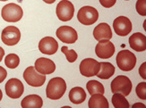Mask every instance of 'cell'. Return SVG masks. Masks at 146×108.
<instances>
[{
    "mask_svg": "<svg viewBox=\"0 0 146 108\" xmlns=\"http://www.w3.org/2000/svg\"><path fill=\"white\" fill-rule=\"evenodd\" d=\"M66 90V83L65 80L60 77H56L48 81L46 88L47 97L52 100H58L61 98Z\"/></svg>",
    "mask_w": 146,
    "mask_h": 108,
    "instance_id": "cell-1",
    "label": "cell"
},
{
    "mask_svg": "<svg viewBox=\"0 0 146 108\" xmlns=\"http://www.w3.org/2000/svg\"><path fill=\"white\" fill-rule=\"evenodd\" d=\"M117 65L121 71L129 72L136 65V57L129 50H122L117 55Z\"/></svg>",
    "mask_w": 146,
    "mask_h": 108,
    "instance_id": "cell-2",
    "label": "cell"
},
{
    "mask_svg": "<svg viewBox=\"0 0 146 108\" xmlns=\"http://www.w3.org/2000/svg\"><path fill=\"white\" fill-rule=\"evenodd\" d=\"M112 93H120L125 97L128 96L132 91V82L128 77L125 75H118L111 82Z\"/></svg>",
    "mask_w": 146,
    "mask_h": 108,
    "instance_id": "cell-3",
    "label": "cell"
},
{
    "mask_svg": "<svg viewBox=\"0 0 146 108\" xmlns=\"http://www.w3.org/2000/svg\"><path fill=\"white\" fill-rule=\"evenodd\" d=\"M2 18L5 22H16L23 18V11L20 5L14 3L5 5L2 8Z\"/></svg>",
    "mask_w": 146,
    "mask_h": 108,
    "instance_id": "cell-4",
    "label": "cell"
},
{
    "mask_svg": "<svg viewBox=\"0 0 146 108\" xmlns=\"http://www.w3.org/2000/svg\"><path fill=\"white\" fill-rule=\"evenodd\" d=\"M23 79L25 80V81L27 82L28 85H30L31 87L39 88V87H41L44 83H45L46 76L44 74L38 72L36 71L35 67L30 66L24 71Z\"/></svg>",
    "mask_w": 146,
    "mask_h": 108,
    "instance_id": "cell-5",
    "label": "cell"
},
{
    "mask_svg": "<svg viewBox=\"0 0 146 108\" xmlns=\"http://www.w3.org/2000/svg\"><path fill=\"white\" fill-rule=\"evenodd\" d=\"M98 18L99 13L92 6H84L80 8L77 14L78 21L84 25H92L98 21Z\"/></svg>",
    "mask_w": 146,
    "mask_h": 108,
    "instance_id": "cell-6",
    "label": "cell"
},
{
    "mask_svg": "<svg viewBox=\"0 0 146 108\" xmlns=\"http://www.w3.org/2000/svg\"><path fill=\"white\" fill-rule=\"evenodd\" d=\"M56 16L62 22H68L72 20L74 14V5L68 0H62L56 5Z\"/></svg>",
    "mask_w": 146,
    "mask_h": 108,
    "instance_id": "cell-7",
    "label": "cell"
},
{
    "mask_svg": "<svg viewBox=\"0 0 146 108\" xmlns=\"http://www.w3.org/2000/svg\"><path fill=\"white\" fill-rule=\"evenodd\" d=\"M100 68V63L94 60L93 58L84 59L79 66L80 72L84 77H92L97 75Z\"/></svg>",
    "mask_w": 146,
    "mask_h": 108,
    "instance_id": "cell-8",
    "label": "cell"
},
{
    "mask_svg": "<svg viewBox=\"0 0 146 108\" xmlns=\"http://www.w3.org/2000/svg\"><path fill=\"white\" fill-rule=\"evenodd\" d=\"M5 93L7 97L13 99H17L22 97L24 91V86L23 82L15 78L10 79L5 84Z\"/></svg>",
    "mask_w": 146,
    "mask_h": 108,
    "instance_id": "cell-9",
    "label": "cell"
},
{
    "mask_svg": "<svg viewBox=\"0 0 146 108\" xmlns=\"http://www.w3.org/2000/svg\"><path fill=\"white\" fill-rule=\"evenodd\" d=\"M21 32L17 27L7 26L5 27L1 34V40L6 46H15L20 41Z\"/></svg>",
    "mask_w": 146,
    "mask_h": 108,
    "instance_id": "cell-10",
    "label": "cell"
},
{
    "mask_svg": "<svg viewBox=\"0 0 146 108\" xmlns=\"http://www.w3.org/2000/svg\"><path fill=\"white\" fill-rule=\"evenodd\" d=\"M113 28L116 34L125 37L128 35L132 30V22L127 17L118 16L113 22Z\"/></svg>",
    "mask_w": 146,
    "mask_h": 108,
    "instance_id": "cell-11",
    "label": "cell"
},
{
    "mask_svg": "<svg viewBox=\"0 0 146 108\" xmlns=\"http://www.w3.org/2000/svg\"><path fill=\"white\" fill-rule=\"evenodd\" d=\"M58 40L66 44H74L78 39V35L76 30L70 26H61L56 32Z\"/></svg>",
    "mask_w": 146,
    "mask_h": 108,
    "instance_id": "cell-12",
    "label": "cell"
},
{
    "mask_svg": "<svg viewBox=\"0 0 146 108\" xmlns=\"http://www.w3.org/2000/svg\"><path fill=\"white\" fill-rule=\"evenodd\" d=\"M96 55L101 59H109L115 53V46L110 40H101L95 47Z\"/></svg>",
    "mask_w": 146,
    "mask_h": 108,
    "instance_id": "cell-13",
    "label": "cell"
},
{
    "mask_svg": "<svg viewBox=\"0 0 146 108\" xmlns=\"http://www.w3.org/2000/svg\"><path fill=\"white\" fill-rule=\"evenodd\" d=\"M39 49L42 54L54 55L58 49V43L52 37H45L40 41Z\"/></svg>",
    "mask_w": 146,
    "mask_h": 108,
    "instance_id": "cell-14",
    "label": "cell"
},
{
    "mask_svg": "<svg viewBox=\"0 0 146 108\" xmlns=\"http://www.w3.org/2000/svg\"><path fill=\"white\" fill-rule=\"evenodd\" d=\"M34 67H35L36 71L38 72L44 74V75L51 74L55 72V70H56L55 63L48 58H45V57L38 58L35 62Z\"/></svg>",
    "mask_w": 146,
    "mask_h": 108,
    "instance_id": "cell-15",
    "label": "cell"
},
{
    "mask_svg": "<svg viewBox=\"0 0 146 108\" xmlns=\"http://www.w3.org/2000/svg\"><path fill=\"white\" fill-rule=\"evenodd\" d=\"M94 39L101 41V40H110L112 38V31L108 23H100L94 28L93 30Z\"/></svg>",
    "mask_w": 146,
    "mask_h": 108,
    "instance_id": "cell-16",
    "label": "cell"
},
{
    "mask_svg": "<svg viewBox=\"0 0 146 108\" xmlns=\"http://www.w3.org/2000/svg\"><path fill=\"white\" fill-rule=\"evenodd\" d=\"M129 45L132 49L137 52H143L146 49V37L141 32H136L130 36Z\"/></svg>",
    "mask_w": 146,
    "mask_h": 108,
    "instance_id": "cell-17",
    "label": "cell"
},
{
    "mask_svg": "<svg viewBox=\"0 0 146 108\" xmlns=\"http://www.w3.org/2000/svg\"><path fill=\"white\" fill-rule=\"evenodd\" d=\"M21 105L23 108H41L43 101L38 95H29L22 100Z\"/></svg>",
    "mask_w": 146,
    "mask_h": 108,
    "instance_id": "cell-18",
    "label": "cell"
},
{
    "mask_svg": "<svg viewBox=\"0 0 146 108\" xmlns=\"http://www.w3.org/2000/svg\"><path fill=\"white\" fill-rule=\"evenodd\" d=\"M89 108H110L109 102L102 94H94L88 102Z\"/></svg>",
    "mask_w": 146,
    "mask_h": 108,
    "instance_id": "cell-19",
    "label": "cell"
},
{
    "mask_svg": "<svg viewBox=\"0 0 146 108\" xmlns=\"http://www.w3.org/2000/svg\"><path fill=\"white\" fill-rule=\"evenodd\" d=\"M86 98V93L84 90L81 87H75L73 88L69 92V99L75 105L82 104L84 101H85Z\"/></svg>",
    "mask_w": 146,
    "mask_h": 108,
    "instance_id": "cell-20",
    "label": "cell"
},
{
    "mask_svg": "<svg viewBox=\"0 0 146 108\" xmlns=\"http://www.w3.org/2000/svg\"><path fill=\"white\" fill-rule=\"evenodd\" d=\"M115 73V67L110 63L103 62L100 63V71L97 73V77L101 80H108Z\"/></svg>",
    "mask_w": 146,
    "mask_h": 108,
    "instance_id": "cell-21",
    "label": "cell"
},
{
    "mask_svg": "<svg viewBox=\"0 0 146 108\" xmlns=\"http://www.w3.org/2000/svg\"><path fill=\"white\" fill-rule=\"evenodd\" d=\"M86 88H87V90L90 95H94V94H102L103 95L105 92L104 86L97 80L88 81L86 84Z\"/></svg>",
    "mask_w": 146,
    "mask_h": 108,
    "instance_id": "cell-22",
    "label": "cell"
},
{
    "mask_svg": "<svg viewBox=\"0 0 146 108\" xmlns=\"http://www.w3.org/2000/svg\"><path fill=\"white\" fill-rule=\"evenodd\" d=\"M112 104L115 108H129V103L124 95L120 93H114L112 97Z\"/></svg>",
    "mask_w": 146,
    "mask_h": 108,
    "instance_id": "cell-23",
    "label": "cell"
},
{
    "mask_svg": "<svg viewBox=\"0 0 146 108\" xmlns=\"http://www.w3.org/2000/svg\"><path fill=\"white\" fill-rule=\"evenodd\" d=\"M5 63L8 68L15 69L19 65V63H20V58H19V56L15 54H9L5 56Z\"/></svg>",
    "mask_w": 146,
    "mask_h": 108,
    "instance_id": "cell-24",
    "label": "cell"
},
{
    "mask_svg": "<svg viewBox=\"0 0 146 108\" xmlns=\"http://www.w3.org/2000/svg\"><path fill=\"white\" fill-rule=\"evenodd\" d=\"M61 51L63 52V54H64L66 57V60L69 62V63H74L76 61V59H77V54H76V52L74 51V49H68L67 47H61Z\"/></svg>",
    "mask_w": 146,
    "mask_h": 108,
    "instance_id": "cell-25",
    "label": "cell"
},
{
    "mask_svg": "<svg viewBox=\"0 0 146 108\" xmlns=\"http://www.w3.org/2000/svg\"><path fill=\"white\" fill-rule=\"evenodd\" d=\"M135 92H136L137 97L140 99H143V100L146 99V82L145 81L141 82V83H139L136 86Z\"/></svg>",
    "mask_w": 146,
    "mask_h": 108,
    "instance_id": "cell-26",
    "label": "cell"
},
{
    "mask_svg": "<svg viewBox=\"0 0 146 108\" xmlns=\"http://www.w3.org/2000/svg\"><path fill=\"white\" fill-rule=\"evenodd\" d=\"M135 8L137 13L142 16L146 15V0H137Z\"/></svg>",
    "mask_w": 146,
    "mask_h": 108,
    "instance_id": "cell-27",
    "label": "cell"
},
{
    "mask_svg": "<svg viewBox=\"0 0 146 108\" xmlns=\"http://www.w3.org/2000/svg\"><path fill=\"white\" fill-rule=\"evenodd\" d=\"M117 0H100V5L106 8H110L116 4Z\"/></svg>",
    "mask_w": 146,
    "mask_h": 108,
    "instance_id": "cell-28",
    "label": "cell"
},
{
    "mask_svg": "<svg viewBox=\"0 0 146 108\" xmlns=\"http://www.w3.org/2000/svg\"><path fill=\"white\" fill-rule=\"evenodd\" d=\"M6 76H7V72H6V71L2 66H0V83L5 80Z\"/></svg>",
    "mask_w": 146,
    "mask_h": 108,
    "instance_id": "cell-29",
    "label": "cell"
},
{
    "mask_svg": "<svg viewBox=\"0 0 146 108\" xmlns=\"http://www.w3.org/2000/svg\"><path fill=\"white\" fill-rule=\"evenodd\" d=\"M145 68H146V63L144 62L143 65H141V67H140V69H139V73H140V75H141V77L143 78V79H146V74H145Z\"/></svg>",
    "mask_w": 146,
    "mask_h": 108,
    "instance_id": "cell-30",
    "label": "cell"
},
{
    "mask_svg": "<svg viewBox=\"0 0 146 108\" xmlns=\"http://www.w3.org/2000/svg\"><path fill=\"white\" fill-rule=\"evenodd\" d=\"M4 55H5V50H4L1 47H0V62L2 61Z\"/></svg>",
    "mask_w": 146,
    "mask_h": 108,
    "instance_id": "cell-31",
    "label": "cell"
},
{
    "mask_svg": "<svg viewBox=\"0 0 146 108\" xmlns=\"http://www.w3.org/2000/svg\"><path fill=\"white\" fill-rule=\"evenodd\" d=\"M135 107H145V105L143 104H141V103H137V104H135L133 105V108H135Z\"/></svg>",
    "mask_w": 146,
    "mask_h": 108,
    "instance_id": "cell-32",
    "label": "cell"
},
{
    "mask_svg": "<svg viewBox=\"0 0 146 108\" xmlns=\"http://www.w3.org/2000/svg\"><path fill=\"white\" fill-rule=\"evenodd\" d=\"M43 1L45 3H47V4H53L56 0H43Z\"/></svg>",
    "mask_w": 146,
    "mask_h": 108,
    "instance_id": "cell-33",
    "label": "cell"
},
{
    "mask_svg": "<svg viewBox=\"0 0 146 108\" xmlns=\"http://www.w3.org/2000/svg\"><path fill=\"white\" fill-rule=\"evenodd\" d=\"M2 98H3V93H2V90H0V101H1Z\"/></svg>",
    "mask_w": 146,
    "mask_h": 108,
    "instance_id": "cell-34",
    "label": "cell"
},
{
    "mask_svg": "<svg viewBox=\"0 0 146 108\" xmlns=\"http://www.w3.org/2000/svg\"><path fill=\"white\" fill-rule=\"evenodd\" d=\"M0 1H3V2H5V1H7V0H0Z\"/></svg>",
    "mask_w": 146,
    "mask_h": 108,
    "instance_id": "cell-35",
    "label": "cell"
}]
</instances>
